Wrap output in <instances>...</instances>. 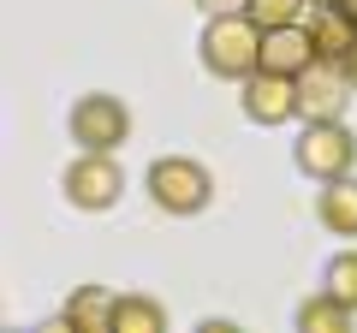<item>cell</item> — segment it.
<instances>
[{
    "mask_svg": "<svg viewBox=\"0 0 357 333\" xmlns=\"http://www.w3.org/2000/svg\"><path fill=\"white\" fill-rule=\"evenodd\" d=\"M143 191L155 196V208L161 215H203L208 196H215V179H208V166L191 161V155H161V161H149V173H143Z\"/></svg>",
    "mask_w": 357,
    "mask_h": 333,
    "instance_id": "2",
    "label": "cell"
},
{
    "mask_svg": "<svg viewBox=\"0 0 357 333\" xmlns=\"http://www.w3.org/2000/svg\"><path fill=\"white\" fill-rule=\"evenodd\" d=\"M310 6H340V0H310Z\"/></svg>",
    "mask_w": 357,
    "mask_h": 333,
    "instance_id": "19",
    "label": "cell"
},
{
    "mask_svg": "<svg viewBox=\"0 0 357 333\" xmlns=\"http://www.w3.org/2000/svg\"><path fill=\"white\" fill-rule=\"evenodd\" d=\"M203 65L227 84H244L250 72H262V24L250 13H215L203 24Z\"/></svg>",
    "mask_w": 357,
    "mask_h": 333,
    "instance_id": "1",
    "label": "cell"
},
{
    "mask_svg": "<svg viewBox=\"0 0 357 333\" xmlns=\"http://www.w3.org/2000/svg\"><path fill=\"white\" fill-rule=\"evenodd\" d=\"M310 60H316L310 24H280V30H262V72H286V77H298Z\"/></svg>",
    "mask_w": 357,
    "mask_h": 333,
    "instance_id": "8",
    "label": "cell"
},
{
    "mask_svg": "<svg viewBox=\"0 0 357 333\" xmlns=\"http://www.w3.org/2000/svg\"><path fill=\"white\" fill-rule=\"evenodd\" d=\"M66 203L84 208V215H102V208L119 203V191H126V173H119V161L107 149H84L72 166H66V179H60Z\"/></svg>",
    "mask_w": 357,
    "mask_h": 333,
    "instance_id": "4",
    "label": "cell"
},
{
    "mask_svg": "<svg viewBox=\"0 0 357 333\" xmlns=\"http://www.w3.org/2000/svg\"><path fill=\"white\" fill-rule=\"evenodd\" d=\"M321 292H333L345 309H357V250H340V256L321 268Z\"/></svg>",
    "mask_w": 357,
    "mask_h": 333,
    "instance_id": "14",
    "label": "cell"
},
{
    "mask_svg": "<svg viewBox=\"0 0 357 333\" xmlns=\"http://www.w3.org/2000/svg\"><path fill=\"white\" fill-rule=\"evenodd\" d=\"M340 6H345V13H351V18H357V0H340Z\"/></svg>",
    "mask_w": 357,
    "mask_h": 333,
    "instance_id": "18",
    "label": "cell"
},
{
    "mask_svg": "<svg viewBox=\"0 0 357 333\" xmlns=\"http://www.w3.org/2000/svg\"><path fill=\"white\" fill-rule=\"evenodd\" d=\"M316 220L333 232V238H357V179H328L316 196Z\"/></svg>",
    "mask_w": 357,
    "mask_h": 333,
    "instance_id": "11",
    "label": "cell"
},
{
    "mask_svg": "<svg viewBox=\"0 0 357 333\" xmlns=\"http://www.w3.org/2000/svg\"><path fill=\"white\" fill-rule=\"evenodd\" d=\"M72 137H77V149H107L114 155L131 137V107L119 95H84L72 107Z\"/></svg>",
    "mask_w": 357,
    "mask_h": 333,
    "instance_id": "5",
    "label": "cell"
},
{
    "mask_svg": "<svg viewBox=\"0 0 357 333\" xmlns=\"http://www.w3.org/2000/svg\"><path fill=\"white\" fill-rule=\"evenodd\" d=\"M238 107L250 125H286L298 119V77L286 72H250L238 84Z\"/></svg>",
    "mask_w": 357,
    "mask_h": 333,
    "instance_id": "7",
    "label": "cell"
},
{
    "mask_svg": "<svg viewBox=\"0 0 357 333\" xmlns=\"http://www.w3.org/2000/svg\"><path fill=\"white\" fill-rule=\"evenodd\" d=\"M345 77H351V90H357V48L345 54Z\"/></svg>",
    "mask_w": 357,
    "mask_h": 333,
    "instance_id": "17",
    "label": "cell"
},
{
    "mask_svg": "<svg viewBox=\"0 0 357 333\" xmlns=\"http://www.w3.org/2000/svg\"><path fill=\"white\" fill-rule=\"evenodd\" d=\"M244 13L262 30H280V24H298V18L310 13V0H244Z\"/></svg>",
    "mask_w": 357,
    "mask_h": 333,
    "instance_id": "15",
    "label": "cell"
},
{
    "mask_svg": "<svg viewBox=\"0 0 357 333\" xmlns=\"http://www.w3.org/2000/svg\"><path fill=\"white\" fill-rule=\"evenodd\" d=\"M351 107V77L333 60H310L298 72V119H345Z\"/></svg>",
    "mask_w": 357,
    "mask_h": 333,
    "instance_id": "6",
    "label": "cell"
},
{
    "mask_svg": "<svg viewBox=\"0 0 357 333\" xmlns=\"http://www.w3.org/2000/svg\"><path fill=\"white\" fill-rule=\"evenodd\" d=\"M215 13H244V0H208Z\"/></svg>",
    "mask_w": 357,
    "mask_h": 333,
    "instance_id": "16",
    "label": "cell"
},
{
    "mask_svg": "<svg viewBox=\"0 0 357 333\" xmlns=\"http://www.w3.org/2000/svg\"><path fill=\"white\" fill-rule=\"evenodd\" d=\"M292 161H298V173H310L316 185L345 179L357 166V137L345 131V119H304V131H298V143H292Z\"/></svg>",
    "mask_w": 357,
    "mask_h": 333,
    "instance_id": "3",
    "label": "cell"
},
{
    "mask_svg": "<svg viewBox=\"0 0 357 333\" xmlns=\"http://www.w3.org/2000/svg\"><path fill=\"white\" fill-rule=\"evenodd\" d=\"M351 316H357V309H345L333 292H316V297L298 304V333H345Z\"/></svg>",
    "mask_w": 357,
    "mask_h": 333,
    "instance_id": "12",
    "label": "cell"
},
{
    "mask_svg": "<svg viewBox=\"0 0 357 333\" xmlns=\"http://www.w3.org/2000/svg\"><path fill=\"white\" fill-rule=\"evenodd\" d=\"M54 327H72V333H114V292L107 286H77L66 297V309L54 316Z\"/></svg>",
    "mask_w": 357,
    "mask_h": 333,
    "instance_id": "10",
    "label": "cell"
},
{
    "mask_svg": "<svg viewBox=\"0 0 357 333\" xmlns=\"http://www.w3.org/2000/svg\"><path fill=\"white\" fill-rule=\"evenodd\" d=\"M310 42H316V60L345 65V54L357 48V18L345 6H310Z\"/></svg>",
    "mask_w": 357,
    "mask_h": 333,
    "instance_id": "9",
    "label": "cell"
},
{
    "mask_svg": "<svg viewBox=\"0 0 357 333\" xmlns=\"http://www.w3.org/2000/svg\"><path fill=\"white\" fill-rule=\"evenodd\" d=\"M114 333H167V309L155 297H114Z\"/></svg>",
    "mask_w": 357,
    "mask_h": 333,
    "instance_id": "13",
    "label": "cell"
}]
</instances>
